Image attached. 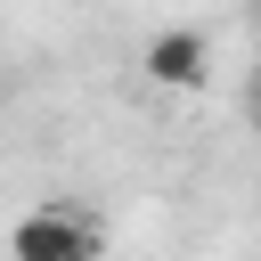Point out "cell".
<instances>
[{"label":"cell","instance_id":"6da1fadb","mask_svg":"<svg viewBox=\"0 0 261 261\" xmlns=\"http://www.w3.org/2000/svg\"><path fill=\"white\" fill-rule=\"evenodd\" d=\"M8 261H98V220L82 204L49 196L8 228Z\"/></svg>","mask_w":261,"mask_h":261},{"label":"cell","instance_id":"7a4b0ae2","mask_svg":"<svg viewBox=\"0 0 261 261\" xmlns=\"http://www.w3.org/2000/svg\"><path fill=\"white\" fill-rule=\"evenodd\" d=\"M139 73H147L155 90H204V82H212V41H204L196 24H163V33L139 49Z\"/></svg>","mask_w":261,"mask_h":261},{"label":"cell","instance_id":"3957f363","mask_svg":"<svg viewBox=\"0 0 261 261\" xmlns=\"http://www.w3.org/2000/svg\"><path fill=\"white\" fill-rule=\"evenodd\" d=\"M245 98H253V122H261V65H253V82H245Z\"/></svg>","mask_w":261,"mask_h":261}]
</instances>
